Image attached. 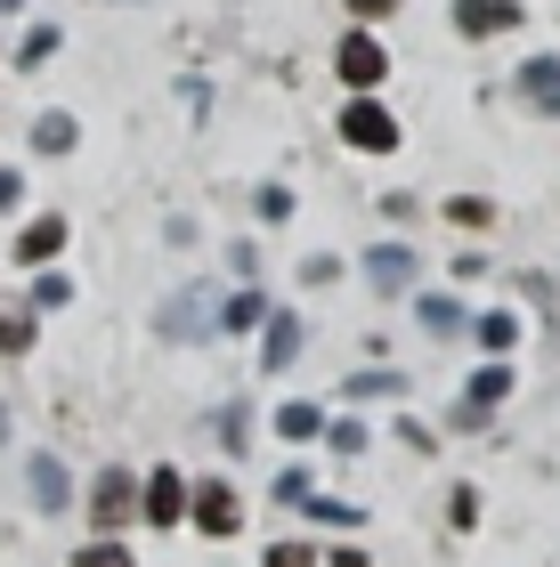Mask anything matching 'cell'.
<instances>
[{"instance_id": "obj_16", "label": "cell", "mask_w": 560, "mask_h": 567, "mask_svg": "<svg viewBox=\"0 0 560 567\" xmlns=\"http://www.w3.org/2000/svg\"><path fill=\"white\" fill-rule=\"evenodd\" d=\"M0 349H33V317H24V308H9V300H0Z\"/></svg>"}, {"instance_id": "obj_7", "label": "cell", "mask_w": 560, "mask_h": 567, "mask_svg": "<svg viewBox=\"0 0 560 567\" xmlns=\"http://www.w3.org/2000/svg\"><path fill=\"white\" fill-rule=\"evenodd\" d=\"M528 9L520 0H455V33H471V41H488V33H512Z\"/></svg>"}, {"instance_id": "obj_21", "label": "cell", "mask_w": 560, "mask_h": 567, "mask_svg": "<svg viewBox=\"0 0 560 567\" xmlns=\"http://www.w3.org/2000/svg\"><path fill=\"white\" fill-rule=\"evenodd\" d=\"M309 519H317V527H358L366 511H358V503H334V495H317V503H309Z\"/></svg>"}, {"instance_id": "obj_30", "label": "cell", "mask_w": 560, "mask_h": 567, "mask_svg": "<svg viewBox=\"0 0 560 567\" xmlns=\"http://www.w3.org/2000/svg\"><path fill=\"white\" fill-rule=\"evenodd\" d=\"M398 9V0H349V17H358V24H374V17H390Z\"/></svg>"}, {"instance_id": "obj_2", "label": "cell", "mask_w": 560, "mask_h": 567, "mask_svg": "<svg viewBox=\"0 0 560 567\" xmlns=\"http://www.w3.org/2000/svg\"><path fill=\"white\" fill-rule=\"evenodd\" d=\"M503 398H512V365H503V357H488V365L471 373V398H455V430H479Z\"/></svg>"}, {"instance_id": "obj_26", "label": "cell", "mask_w": 560, "mask_h": 567, "mask_svg": "<svg viewBox=\"0 0 560 567\" xmlns=\"http://www.w3.org/2000/svg\"><path fill=\"white\" fill-rule=\"evenodd\" d=\"M325 437H334V454H366V430H358V422H334Z\"/></svg>"}, {"instance_id": "obj_6", "label": "cell", "mask_w": 560, "mask_h": 567, "mask_svg": "<svg viewBox=\"0 0 560 567\" xmlns=\"http://www.w3.org/2000/svg\"><path fill=\"white\" fill-rule=\"evenodd\" d=\"M90 519L98 527H131L139 519V478L131 471H106V478L90 486Z\"/></svg>"}, {"instance_id": "obj_29", "label": "cell", "mask_w": 560, "mask_h": 567, "mask_svg": "<svg viewBox=\"0 0 560 567\" xmlns=\"http://www.w3.org/2000/svg\"><path fill=\"white\" fill-rule=\"evenodd\" d=\"M73 300V276H41V308H65Z\"/></svg>"}, {"instance_id": "obj_8", "label": "cell", "mask_w": 560, "mask_h": 567, "mask_svg": "<svg viewBox=\"0 0 560 567\" xmlns=\"http://www.w3.org/2000/svg\"><path fill=\"white\" fill-rule=\"evenodd\" d=\"M293 357H301V317H293V308H268V332H261V365H268V373H285Z\"/></svg>"}, {"instance_id": "obj_31", "label": "cell", "mask_w": 560, "mask_h": 567, "mask_svg": "<svg viewBox=\"0 0 560 567\" xmlns=\"http://www.w3.org/2000/svg\"><path fill=\"white\" fill-rule=\"evenodd\" d=\"M17 195H24V178H17V171H0V212H9Z\"/></svg>"}, {"instance_id": "obj_27", "label": "cell", "mask_w": 560, "mask_h": 567, "mask_svg": "<svg viewBox=\"0 0 560 567\" xmlns=\"http://www.w3.org/2000/svg\"><path fill=\"white\" fill-rule=\"evenodd\" d=\"M268 567H317V551H309V544H276Z\"/></svg>"}, {"instance_id": "obj_10", "label": "cell", "mask_w": 560, "mask_h": 567, "mask_svg": "<svg viewBox=\"0 0 560 567\" xmlns=\"http://www.w3.org/2000/svg\"><path fill=\"white\" fill-rule=\"evenodd\" d=\"M366 276H374V292H406V284H415V251L381 244V251H366Z\"/></svg>"}, {"instance_id": "obj_14", "label": "cell", "mask_w": 560, "mask_h": 567, "mask_svg": "<svg viewBox=\"0 0 560 567\" xmlns=\"http://www.w3.org/2000/svg\"><path fill=\"white\" fill-rule=\"evenodd\" d=\"M512 341H520V317H512V308H488V317H479V349H488V357H503Z\"/></svg>"}, {"instance_id": "obj_1", "label": "cell", "mask_w": 560, "mask_h": 567, "mask_svg": "<svg viewBox=\"0 0 560 567\" xmlns=\"http://www.w3.org/2000/svg\"><path fill=\"white\" fill-rule=\"evenodd\" d=\"M334 73H342V82L349 90H381V73H390V58H381V41L366 33V24H358V33H342V49H334Z\"/></svg>"}, {"instance_id": "obj_5", "label": "cell", "mask_w": 560, "mask_h": 567, "mask_svg": "<svg viewBox=\"0 0 560 567\" xmlns=\"http://www.w3.org/2000/svg\"><path fill=\"white\" fill-rule=\"evenodd\" d=\"M187 519H195L203 535H236V527H244V511H236V486H227V478H203L195 495H187Z\"/></svg>"}, {"instance_id": "obj_13", "label": "cell", "mask_w": 560, "mask_h": 567, "mask_svg": "<svg viewBox=\"0 0 560 567\" xmlns=\"http://www.w3.org/2000/svg\"><path fill=\"white\" fill-rule=\"evenodd\" d=\"M203 317H212V300H203V292H180V300L163 308V341H195Z\"/></svg>"}, {"instance_id": "obj_25", "label": "cell", "mask_w": 560, "mask_h": 567, "mask_svg": "<svg viewBox=\"0 0 560 567\" xmlns=\"http://www.w3.org/2000/svg\"><path fill=\"white\" fill-rule=\"evenodd\" d=\"M244 430H252V414H244V405H227V414H220V437H227L236 454H244Z\"/></svg>"}, {"instance_id": "obj_32", "label": "cell", "mask_w": 560, "mask_h": 567, "mask_svg": "<svg viewBox=\"0 0 560 567\" xmlns=\"http://www.w3.org/2000/svg\"><path fill=\"white\" fill-rule=\"evenodd\" d=\"M334 567H366V551H334Z\"/></svg>"}, {"instance_id": "obj_33", "label": "cell", "mask_w": 560, "mask_h": 567, "mask_svg": "<svg viewBox=\"0 0 560 567\" xmlns=\"http://www.w3.org/2000/svg\"><path fill=\"white\" fill-rule=\"evenodd\" d=\"M0 446H9V414H0Z\"/></svg>"}, {"instance_id": "obj_3", "label": "cell", "mask_w": 560, "mask_h": 567, "mask_svg": "<svg viewBox=\"0 0 560 567\" xmlns=\"http://www.w3.org/2000/svg\"><path fill=\"white\" fill-rule=\"evenodd\" d=\"M342 138L358 154H390L398 146V114H381L374 97H349V106H342Z\"/></svg>"}, {"instance_id": "obj_17", "label": "cell", "mask_w": 560, "mask_h": 567, "mask_svg": "<svg viewBox=\"0 0 560 567\" xmlns=\"http://www.w3.org/2000/svg\"><path fill=\"white\" fill-rule=\"evenodd\" d=\"M33 146H41V154H65V146H73V114H41V122H33Z\"/></svg>"}, {"instance_id": "obj_9", "label": "cell", "mask_w": 560, "mask_h": 567, "mask_svg": "<svg viewBox=\"0 0 560 567\" xmlns=\"http://www.w3.org/2000/svg\"><path fill=\"white\" fill-rule=\"evenodd\" d=\"M520 97L537 114H552L560 122V58H528V73H520Z\"/></svg>"}, {"instance_id": "obj_28", "label": "cell", "mask_w": 560, "mask_h": 567, "mask_svg": "<svg viewBox=\"0 0 560 567\" xmlns=\"http://www.w3.org/2000/svg\"><path fill=\"white\" fill-rule=\"evenodd\" d=\"M261 219H293V195L285 187H261Z\"/></svg>"}, {"instance_id": "obj_11", "label": "cell", "mask_w": 560, "mask_h": 567, "mask_svg": "<svg viewBox=\"0 0 560 567\" xmlns=\"http://www.w3.org/2000/svg\"><path fill=\"white\" fill-rule=\"evenodd\" d=\"M58 251H65V219H33V227L17 236V260H24V268H49Z\"/></svg>"}, {"instance_id": "obj_18", "label": "cell", "mask_w": 560, "mask_h": 567, "mask_svg": "<svg viewBox=\"0 0 560 567\" xmlns=\"http://www.w3.org/2000/svg\"><path fill=\"white\" fill-rule=\"evenodd\" d=\"M317 430H325L317 405H285V414H276V437H317Z\"/></svg>"}, {"instance_id": "obj_12", "label": "cell", "mask_w": 560, "mask_h": 567, "mask_svg": "<svg viewBox=\"0 0 560 567\" xmlns=\"http://www.w3.org/2000/svg\"><path fill=\"white\" fill-rule=\"evenodd\" d=\"M33 503L41 511H73V486H65V462L58 454H33Z\"/></svg>"}, {"instance_id": "obj_24", "label": "cell", "mask_w": 560, "mask_h": 567, "mask_svg": "<svg viewBox=\"0 0 560 567\" xmlns=\"http://www.w3.org/2000/svg\"><path fill=\"white\" fill-rule=\"evenodd\" d=\"M447 519H455V527L479 519V495H471V486H455V495H447Z\"/></svg>"}, {"instance_id": "obj_4", "label": "cell", "mask_w": 560, "mask_h": 567, "mask_svg": "<svg viewBox=\"0 0 560 567\" xmlns=\"http://www.w3.org/2000/svg\"><path fill=\"white\" fill-rule=\"evenodd\" d=\"M139 519H146V527H180V519H187V478H180V471H146Z\"/></svg>"}, {"instance_id": "obj_22", "label": "cell", "mask_w": 560, "mask_h": 567, "mask_svg": "<svg viewBox=\"0 0 560 567\" xmlns=\"http://www.w3.org/2000/svg\"><path fill=\"white\" fill-rule=\"evenodd\" d=\"M398 390H406V381H398V373H381V365H366L358 381H349V398H398Z\"/></svg>"}, {"instance_id": "obj_15", "label": "cell", "mask_w": 560, "mask_h": 567, "mask_svg": "<svg viewBox=\"0 0 560 567\" xmlns=\"http://www.w3.org/2000/svg\"><path fill=\"white\" fill-rule=\"evenodd\" d=\"M261 317H268V300L261 292H236V300H227V317H220V332H252Z\"/></svg>"}, {"instance_id": "obj_19", "label": "cell", "mask_w": 560, "mask_h": 567, "mask_svg": "<svg viewBox=\"0 0 560 567\" xmlns=\"http://www.w3.org/2000/svg\"><path fill=\"white\" fill-rule=\"evenodd\" d=\"M49 58H58V24H33L24 49H17V65H49Z\"/></svg>"}, {"instance_id": "obj_23", "label": "cell", "mask_w": 560, "mask_h": 567, "mask_svg": "<svg viewBox=\"0 0 560 567\" xmlns=\"http://www.w3.org/2000/svg\"><path fill=\"white\" fill-rule=\"evenodd\" d=\"M73 567H139V559L114 551V544H90V551H73Z\"/></svg>"}, {"instance_id": "obj_20", "label": "cell", "mask_w": 560, "mask_h": 567, "mask_svg": "<svg viewBox=\"0 0 560 567\" xmlns=\"http://www.w3.org/2000/svg\"><path fill=\"white\" fill-rule=\"evenodd\" d=\"M415 317H422L430 332H464V308H455V300H439V292H430V300L415 308Z\"/></svg>"}]
</instances>
